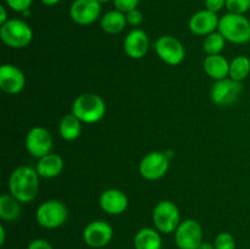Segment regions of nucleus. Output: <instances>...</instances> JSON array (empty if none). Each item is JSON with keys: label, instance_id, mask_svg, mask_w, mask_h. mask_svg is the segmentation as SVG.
Wrapping results in <instances>:
<instances>
[{"label": "nucleus", "instance_id": "nucleus-1", "mask_svg": "<svg viewBox=\"0 0 250 249\" xmlns=\"http://www.w3.org/2000/svg\"><path fill=\"white\" fill-rule=\"evenodd\" d=\"M39 177L36 168L27 165L19 166L9 177L10 194L22 204L33 202L39 190Z\"/></svg>", "mask_w": 250, "mask_h": 249}, {"label": "nucleus", "instance_id": "nucleus-2", "mask_svg": "<svg viewBox=\"0 0 250 249\" xmlns=\"http://www.w3.org/2000/svg\"><path fill=\"white\" fill-rule=\"evenodd\" d=\"M71 112L82 124H95L105 116L106 105L100 95L83 93L75 99Z\"/></svg>", "mask_w": 250, "mask_h": 249}, {"label": "nucleus", "instance_id": "nucleus-3", "mask_svg": "<svg viewBox=\"0 0 250 249\" xmlns=\"http://www.w3.org/2000/svg\"><path fill=\"white\" fill-rule=\"evenodd\" d=\"M217 31L229 43L246 44L250 42V21L244 15L227 12L220 17Z\"/></svg>", "mask_w": 250, "mask_h": 249}, {"label": "nucleus", "instance_id": "nucleus-4", "mask_svg": "<svg viewBox=\"0 0 250 249\" xmlns=\"http://www.w3.org/2000/svg\"><path fill=\"white\" fill-rule=\"evenodd\" d=\"M0 38L9 48L23 49L31 44L33 39V31L23 20L10 19L0 26Z\"/></svg>", "mask_w": 250, "mask_h": 249}, {"label": "nucleus", "instance_id": "nucleus-5", "mask_svg": "<svg viewBox=\"0 0 250 249\" xmlns=\"http://www.w3.org/2000/svg\"><path fill=\"white\" fill-rule=\"evenodd\" d=\"M68 219V209L61 200L50 199L42 203L36 210V221L45 229H55L62 226Z\"/></svg>", "mask_w": 250, "mask_h": 249}, {"label": "nucleus", "instance_id": "nucleus-6", "mask_svg": "<svg viewBox=\"0 0 250 249\" xmlns=\"http://www.w3.org/2000/svg\"><path fill=\"white\" fill-rule=\"evenodd\" d=\"M151 220H153L154 227L160 233H175L181 224L180 209L171 200H161L154 207Z\"/></svg>", "mask_w": 250, "mask_h": 249}, {"label": "nucleus", "instance_id": "nucleus-7", "mask_svg": "<svg viewBox=\"0 0 250 249\" xmlns=\"http://www.w3.org/2000/svg\"><path fill=\"white\" fill-rule=\"evenodd\" d=\"M243 92L242 82L227 77L224 80L215 81L210 89V98L212 103L219 106H229L234 104Z\"/></svg>", "mask_w": 250, "mask_h": 249}, {"label": "nucleus", "instance_id": "nucleus-8", "mask_svg": "<svg viewBox=\"0 0 250 249\" xmlns=\"http://www.w3.org/2000/svg\"><path fill=\"white\" fill-rule=\"evenodd\" d=\"M204 241L203 227L197 220L187 219L181 221L175 231V243L178 249H198Z\"/></svg>", "mask_w": 250, "mask_h": 249}, {"label": "nucleus", "instance_id": "nucleus-9", "mask_svg": "<svg viewBox=\"0 0 250 249\" xmlns=\"http://www.w3.org/2000/svg\"><path fill=\"white\" fill-rule=\"evenodd\" d=\"M114 237V229L109 222L104 220L90 221L82 232L83 242L89 248L102 249L106 247Z\"/></svg>", "mask_w": 250, "mask_h": 249}, {"label": "nucleus", "instance_id": "nucleus-10", "mask_svg": "<svg viewBox=\"0 0 250 249\" xmlns=\"http://www.w3.org/2000/svg\"><path fill=\"white\" fill-rule=\"evenodd\" d=\"M154 48L159 58L170 66L180 65L186 58L185 46L180 39L173 36L159 37Z\"/></svg>", "mask_w": 250, "mask_h": 249}, {"label": "nucleus", "instance_id": "nucleus-11", "mask_svg": "<svg viewBox=\"0 0 250 249\" xmlns=\"http://www.w3.org/2000/svg\"><path fill=\"white\" fill-rule=\"evenodd\" d=\"M170 167V159L165 151H151L146 154L139 163V173L148 181H156L163 178Z\"/></svg>", "mask_w": 250, "mask_h": 249}, {"label": "nucleus", "instance_id": "nucleus-12", "mask_svg": "<svg viewBox=\"0 0 250 249\" xmlns=\"http://www.w3.org/2000/svg\"><path fill=\"white\" fill-rule=\"evenodd\" d=\"M53 136L45 127L37 126L33 127L27 133L24 139V146L26 150L31 154L33 158L41 159L46 154L51 153L53 149Z\"/></svg>", "mask_w": 250, "mask_h": 249}, {"label": "nucleus", "instance_id": "nucleus-13", "mask_svg": "<svg viewBox=\"0 0 250 249\" xmlns=\"http://www.w3.org/2000/svg\"><path fill=\"white\" fill-rule=\"evenodd\" d=\"M102 14V4L98 0H73L70 17L80 26H89L98 21Z\"/></svg>", "mask_w": 250, "mask_h": 249}, {"label": "nucleus", "instance_id": "nucleus-14", "mask_svg": "<svg viewBox=\"0 0 250 249\" xmlns=\"http://www.w3.org/2000/svg\"><path fill=\"white\" fill-rule=\"evenodd\" d=\"M26 77L22 70L12 63H4L0 67V88L4 93L16 95L23 90Z\"/></svg>", "mask_w": 250, "mask_h": 249}, {"label": "nucleus", "instance_id": "nucleus-15", "mask_svg": "<svg viewBox=\"0 0 250 249\" xmlns=\"http://www.w3.org/2000/svg\"><path fill=\"white\" fill-rule=\"evenodd\" d=\"M219 23L220 17L217 16L216 12L204 9L192 15L188 26H189L190 32L195 34V36L207 37L210 33H214V32L217 31Z\"/></svg>", "mask_w": 250, "mask_h": 249}, {"label": "nucleus", "instance_id": "nucleus-16", "mask_svg": "<svg viewBox=\"0 0 250 249\" xmlns=\"http://www.w3.org/2000/svg\"><path fill=\"white\" fill-rule=\"evenodd\" d=\"M150 46L149 37L143 29L133 28L128 32L124 41V50L128 58L139 60L146 55Z\"/></svg>", "mask_w": 250, "mask_h": 249}, {"label": "nucleus", "instance_id": "nucleus-17", "mask_svg": "<svg viewBox=\"0 0 250 249\" xmlns=\"http://www.w3.org/2000/svg\"><path fill=\"white\" fill-rule=\"evenodd\" d=\"M99 205L109 215H121L128 208V198L122 190L110 188L100 194Z\"/></svg>", "mask_w": 250, "mask_h": 249}, {"label": "nucleus", "instance_id": "nucleus-18", "mask_svg": "<svg viewBox=\"0 0 250 249\" xmlns=\"http://www.w3.org/2000/svg\"><path fill=\"white\" fill-rule=\"evenodd\" d=\"M134 249H163V238L155 227H143L133 237Z\"/></svg>", "mask_w": 250, "mask_h": 249}, {"label": "nucleus", "instance_id": "nucleus-19", "mask_svg": "<svg viewBox=\"0 0 250 249\" xmlns=\"http://www.w3.org/2000/svg\"><path fill=\"white\" fill-rule=\"evenodd\" d=\"M38 175L43 178H55L62 172L63 160L59 154H46L43 158L38 159L36 165Z\"/></svg>", "mask_w": 250, "mask_h": 249}, {"label": "nucleus", "instance_id": "nucleus-20", "mask_svg": "<svg viewBox=\"0 0 250 249\" xmlns=\"http://www.w3.org/2000/svg\"><path fill=\"white\" fill-rule=\"evenodd\" d=\"M205 73L214 81H220L229 76V62L221 54L208 55L203 62Z\"/></svg>", "mask_w": 250, "mask_h": 249}, {"label": "nucleus", "instance_id": "nucleus-21", "mask_svg": "<svg viewBox=\"0 0 250 249\" xmlns=\"http://www.w3.org/2000/svg\"><path fill=\"white\" fill-rule=\"evenodd\" d=\"M127 19L126 14L119 10H111L103 15L100 19V27L107 34H119L126 28Z\"/></svg>", "mask_w": 250, "mask_h": 249}, {"label": "nucleus", "instance_id": "nucleus-22", "mask_svg": "<svg viewBox=\"0 0 250 249\" xmlns=\"http://www.w3.org/2000/svg\"><path fill=\"white\" fill-rule=\"evenodd\" d=\"M21 215V203L9 193H4L0 197V219L2 221H16Z\"/></svg>", "mask_w": 250, "mask_h": 249}, {"label": "nucleus", "instance_id": "nucleus-23", "mask_svg": "<svg viewBox=\"0 0 250 249\" xmlns=\"http://www.w3.org/2000/svg\"><path fill=\"white\" fill-rule=\"evenodd\" d=\"M82 131V122L71 112L66 114L61 119L60 124H59V133L61 138L65 139L66 142H73L81 136Z\"/></svg>", "mask_w": 250, "mask_h": 249}, {"label": "nucleus", "instance_id": "nucleus-24", "mask_svg": "<svg viewBox=\"0 0 250 249\" xmlns=\"http://www.w3.org/2000/svg\"><path fill=\"white\" fill-rule=\"evenodd\" d=\"M250 75V59L246 55H238L229 62V78L243 82Z\"/></svg>", "mask_w": 250, "mask_h": 249}, {"label": "nucleus", "instance_id": "nucleus-25", "mask_svg": "<svg viewBox=\"0 0 250 249\" xmlns=\"http://www.w3.org/2000/svg\"><path fill=\"white\" fill-rule=\"evenodd\" d=\"M225 44H226V39L224 38V36L219 31H216L205 37L203 49H204L208 55H217V54H221V51L224 50Z\"/></svg>", "mask_w": 250, "mask_h": 249}, {"label": "nucleus", "instance_id": "nucleus-26", "mask_svg": "<svg viewBox=\"0 0 250 249\" xmlns=\"http://www.w3.org/2000/svg\"><path fill=\"white\" fill-rule=\"evenodd\" d=\"M215 249H236V239L229 232H220L214 241Z\"/></svg>", "mask_w": 250, "mask_h": 249}, {"label": "nucleus", "instance_id": "nucleus-27", "mask_svg": "<svg viewBox=\"0 0 250 249\" xmlns=\"http://www.w3.org/2000/svg\"><path fill=\"white\" fill-rule=\"evenodd\" d=\"M226 9L232 14L244 15L250 11V0H226Z\"/></svg>", "mask_w": 250, "mask_h": 249}, {"label": "nucleus", "instance_id": "nucleus-28", "mask_svg": "<svg viewBox=\"0 0 250 249\" xmlns=\"http://www.w3.org/2000/svg\"><path fill=\"white\" fill-rule=\"evenodd\" d=\"M5 4L12 11L22 14V12L31 9L33 0H5Z\"/></svg>", "mask_w": 250, "mask_h": 249}, {"label": "nucleus", "instance_id": "nucleus-29", "mask_svg": "<svg viewBox=\"0 0 250 249\" xmlns=\"http://www.w3.org/2000/svg\"><path fill=\"white\" fill-rule=\"evenodd\" d=\"M112 2H114L115 9L127 14V12L131 11V10L137 9L139 2H141V0H114Z\"/></svg>", "mask_w": 250, "mask_h": 249}, {"label": "nucleus", "instance_id": "nucleus-30", "mask_svg": "<svg viewBox=\"0 0 250 249\" xmlns=\"http://www.w3.org/2000/svg\"><path fill=\"white\" fill-rule=\"evenodd\" d=\"M126 19H127V24L132 27H138L141 26L142 22H143V14H142L141 10L134 9L131 10L126 14Z\"/></svg>", "mask_w": 250, "mask_h": 249}, {"label": "nucleus", "instance_id": "nucleus-31", "mask_svg": "<svg viewBox=\"0 0 250 249\" xmlns=\"http://www.w3.org/2000/svg\"><path fill=\"white\" fill-rule=\"evenodd\" d=\"M26 249H54L51 243L44 238H36L31 241Z\"/></svg>", "mask_w": 250, "mask_h": 249}, {"label": "nucleus", "instance_id": "nucleus-32", "mask_svg": "<svg viewBox=\"0 0 250 249\" xmlns=\"http://www.w3.org/2000/svg\"><path fill=\"white\" fill-rule=\"evenodd\" d=\"M224 7H226V0H205V9L212 12L217 14Z\"/></svg>", "mask_w": 250, "mask_h": 249}, {"label": "nucleus", "instance_id": "nucleus-33", "mask_svg": "<svg viewBox=\"0 0 250 249\" xmlns=\"http://www.w3.org/2000/svg\"><path fill=\"white\" fill-rule=\"evenodd\" d=\"M9 17H7V10L5 5H0V26L4 24L5 22L9 21Z\"/></svg>", "mask_w": 250, "mask_h": 249}, {"label": "nucleus", "instance_id": "nucleus-34", "mask_svg": "<svg viewBox=\"0 0 250 249\" xmlns=\"http://www.w3.org/2000/svg\"><path fill=\"white\" fill-rule=\"evenodd\" d=\"M6 241V231H5L4 225H0V246H4Z\"/></svg>", "mask_w": 250, "mask_h": 249}, {"label": "nucleus", "instance_id": "nucleus-35", "mask_svg": "<svg viewBox=\"0 0 250 249\" xmlns=\"http://www.w3.org/2000/svg\"><path fill=\"white\" fill-rule=\"evenodd\" d=\"M198 249H215V246H214V243H210V242L203 241L202 244L198 247Z\"/></svg>", "mask_w": 250, "mask_h": 249}, {"label": "nucleus", "instance_id": "nucleus-36", "mask_svg": "<svg viewBox=\"0 0 250 249\" xmlns=\"http://www.w3.org/2000/svg\"><path fill=\"white\" fill-rule=\"evenodd\" d=\"M42 4L45 5V6H55L60 2V0H41Z\"/></svg>", "mask_w": 250, "mask_h": 249}, {"label": "nucleus", "instance_id": "nucleus-37", "mask_svg": "<svg viewBox=\"0 0 250 249\" xmlns=\"http://www.w3.org/2000/svg\"><path fill=\"white\" fill-rule=\"evenodd\" d=\"M165 154H166V156H167V158L170 159V160L173 158V151L172 150H166Z\"/></svg>", "mask_w": 250, "mask_h": 249}, {"label": "nucleus", "instance_id": "nucleus-38", "mask_svg": "<svg viewBox=\"0 0 250 249\" xmlns=\"http://www.w3.org/2000/svg\"><path fill=\"white\" fill-rule=\"evenodd\" d=\"M100 4H105V2H109V1H114V0H98Z\"/></svg>", "mask_w": 250, "mask_h": 249}]
</instances>
